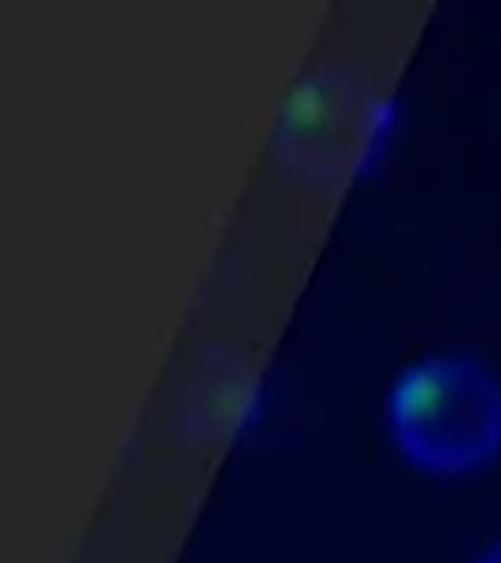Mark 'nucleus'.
<instances>
[{"mask_svg":"<svg viewBox=\"0 0 501 563\" xmlns=\"http://www.w3.org/2000/svg\"><path fill=\"white\" fill-rule=\"evenodd\" d=\"M386 419L416 469L469 474L501 454V379L471 359H421L395 379Z\"/></svg>","mask_w":501,"mask_h":563,"instance_id":"f257e3e1","label":"nucleus"},{"mask_svg":"<svg viewBox=\"0 0 501 563\" xmlns=\"http://www.w3.org/2000/svg\"><path fill=\"white\" fill-rule=\"evenodd\" d=\"M398 107L389 95L350 74L303 83L286 116L291 164L321 181H359L389 152Z\"/></svg>","mask_w":501,"mask_h":563,"instance_id":"f03ea898","label":"nucleus"},{"mask_svg":"<svg viewBox=\"0 0 501 563\" xmlns=\"http://www.w3.org/2000/svg\"><path fill=\"white\" fill-rule=\"evenodd\" d=\"M478 563H501V543H496Z\"/></svg>","mask_w":501,"mask_h":563,"instance_id":"7ed1b4c3","label":"nucleus"}]
</instances>
